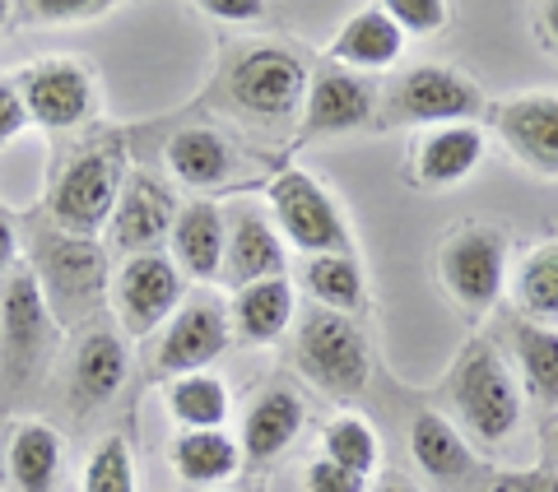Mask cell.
I'll list each match as a JSON object with an SVG mask.
<instances>
[{
    "label": "cell",
    "instance_id": "cell-1",
    "mask_svg": "<svg viewBox=\"0 0 558 492\" xmlns=\"http://www.w3.org/2000/svg\"><path fill=\"white\" fill-rule=\"evenodd\" d=\"M38 279V288L47 297L57 325H75V321H89L94 307L108 297V246L98 237H75V233H61L57 223H43L33 233V256L24 260Z\"/></svg>",
    "mask_w": 558,
    "mask_h": 492
},
{
    "label": "cell",
    "instance_id": "cell-2",
    "mask_svg": "<svg viewBox=\"0 0 558 492\" xmlns=\"http://www.w3.org/2000/svg\"><path fill=\"white\" fill-rule=\"evenodd\" d=\"M57 340H61L57 316H51L33 270L20 260L10 279H0V395L38 391Z\"/></svg>",
    "mask_w": 558,
    "mask_h": 492
},
{
    "label": "cell",
    "instance_id": "cell-3",
    "mask_svg": "<svg viewBox=\"0 0 558 492\" xmlns=\"http://www.w3.org/2000/svg\"><path fill=\"white\" fill-rule=\"evenodd\" d=\"M447 399L465 423V432L484 446L512 436L521 423V409H526L512 367L498 358V348L488 340H470L457 354V362L447 372Z\"/></svg>",
    "mask_w": 558,
    "mask_h": 492
},
{
    "label": "cell",
    "instance_id": "cell-4",
    "mask_svg": "<svg viewBox=\"0 0 558 492\" xmlns=\"http://www.w3.org/2000/svg\"><path fill=\"white\" fill-rule=\"evenodd\" d=\"M126 153H121L117 139H94V145L75 149L61 163V177L51 182L47 196V219L61 227V233L75 237H98L108 233V219L121 200V186H126Z\"/></svg>",
    "mask_w": 558,
    "mask_h": 492
},
{
    "label": "cell",
    "instance_id": "cell-5",
    "mask_svg": "<svg viewBox=\"0 0 558 492\" xmlns=\"http://www.w3.org/2000/svg\"><path fill=\"white\" fill-rule=\"evenodd\" d=\"M293 362L330 399H354L373 377V348L359 321L336 311H312L293 340Z\"/></svg>",
    "mask_w": 558,
    "mask_h": 492
},
{
    "label": "cell",
    "instance_id": "cell-6",
    "mask_svg": "<svg viewBox=\"0 0 558 492\" xmlns=\"http://www.w3.org/2000/svg\"><path fill=\"white\" fill-rule=\"evenodd\" d=\"M480 112H484V89L465 75V70L414 65L391 84L381 121H387V126L438 131V126H475Z\"/></svg>",
    "mask_w": 558,
    "mask_h": 492
},
{
    "label": "cell",
    "instance_id": "cell-7",
    "mask_svg": "<svg viewBox=\"0 0 558 492\" xmlns=\"http://www.w3.org/2000/svg\"><path fill=\"white\" fill-rule=\"evenodd\" d=\"M266 205H270V223L279 227L284 246H293L299 256H336L354 246L349 223L340 214V205L330 200V190L299 168L279 172L266 186Z\"/></svg>",
    "mask_w": 558,
    "mask_h": 492
},
{
    "label": "cell",
    "instance_id": "cell-8",
    "mask_svg": "<svg viewBox=\"0 0 558 492\" xmlns=\"http://www.w3.org/2000/svg\"><path fill=\"white\" fill-rule=\"evenodd\" d=\"M438 279L461 311L484 316L508 279V237L494 223H465L447 233L438 246Z\"/></svg>",
    "mask_w": 558,
    "mask_h": 492
},
{
    "label": "cell",
    "instance_id": "cell-9",
    "mask_svg": "<svg viewBox=\"0 0 558 492\" xmlns=\"http://www.w3.org/2000/svg\"><path fill=\"white\" fill-rule=\"evenodd\" d=\"M108 303L117 311V325L126 330V335L145 340L159 325H168L172 311L186 303V274L172 266L168 251L126 256L108 284Z\"/></svg>",
    "mask_w": 558,
    "mask_h": 492
},
{
    "label": "cell",
    "instance_id": "cell-10",
    "mask_svg": "<svg viewBox=\"0 0 558 492\" xmlns=\"http://www.w3.org/2000/svg\"><path fill=\"white\" fill-rule=\"evenodd\" d=\"M307 65L289 47H247L229 70V98L238 112L256 121H289L303 116L307 98Z\"/></svg>",
    "mask_w": 558,
    "mask_h": 492
},
{
    "label": "cell",
    "instance_id": "cell-11",
    "mask_svg": "<svg viewBox=\"0 0 558 492\" xmlns=\"http://www.w3.org/2000/svg\"><path fill=\"white\" fill-rule=\"evenodd\" d=\"M20 94H24L28 121L51 135L80 131L84 121L98 112V79H94V70L75 57L33 61L20 75Z\"/></svg>",
    "mask_w": 558,
    "mask_h": 492
},
{
    "label": "cell",
    "instance_id": "cell-12",
    "mask_svg": "<svg viewBox=\"0 0 558 492\" xmlns=\"http://www.w3.org/2000/svg\"><path fill=\"white\" fill-rule=\"evenodd\" d=\"M229 344H233L229 307L205 288L186 293V303L172 311L163 340H159V348H154V372L172 377V381L191 377V372H209V362H219Z\"/></svg>",
    "mask_w": 558,
    "mask_h": 492
},
{
    "label": "cell",
    "instance_id": "cell-13",
    "mask_svg": "<svg viewBox=\"0 0 558 492\" xmlns=\"http://www.w3.org/2000/svg\"><path fill=\"white\" fill-rule=\"evenodd\" d=\"M182 205L172 196V186L159 182L154 172H126V186H121V200L108 219V246L121 256H140V251H159L172 237V223H178Z\"/></svg>",
    "mask_w": 558,
    "mask_h": 492
},
{
    "label": "cell",
    "instance_id": "cell-14",
    "mask_svg": "<svg viewBox=\"0 0 558 492\" xmlns=\"http://www.w3.org/2000/svg\"><path fill=\"white\" fill-rule=\"evenodd\" d=\"M223 227H229V237H223V274L219 279L233 293L247 284H260V279H284L289 246L266 209L238 205L233 214H223Z\"/></svg>",
    "mask_w": 558,
    "mask_h": 492
},
{
    "label": "cell",
    "instance_id": "cell-15",
    "mask_svg": "<svg viewBox=\"0 0 558 492\" xmlns=\"http://www.w3.org/2000/svg\"><path fill=\"white\" fill-rule=\"evenodd\" d=\"M494 131L521 168L535 177H558V94H517L494 108Z\"/></svg>",
    "mask_w": 558,
    "mask_h": 492
},
{
    "label": "cell",
    "instance_id": "cell-16",
    "mask_svg": "<svg viewBox=\"0 0 558 492\" xmlns=\"http://www.w3.org/2000/svg\"><path fill=\"white\" fill-rule=\"evenodd\" d=\"M126 372H131V358L121 335L108 325H89L75 344V358H70V404L80 414L112 404L121 395V385H126Z\"/></svg>",
    "mask_w": 558,
    "mask_h": 492
},
{
    "label": "cell",
    "instance_id": "cell-17",
    "mask_svg": "<svg viewBox=\"0 0 558 492\" xmlns=\"http://www.w3.org/2000/svg\"><path fill=\"white\" fill-rule=\"evenodd\" d=\"M377 94L363 75H349V70H326L307 84L303 98V135H344L359 131L373 121Z\"/></svg>",
    "mask_w": 558,
    "mask_h": 492
},
{
    "label": "cell",
    "instance_id": "cell-18",
    "mask_svg": "<svg viewBox=\"0 0 558 492\" xmlns=\"http://www.w3.org/2000/svg\"><path fill=\"white\" fill-rule=\"evenodd\" d=\"M484 149H488V135L480 126H438V131H424L410 149V172L418 186L428 190H447L465 182L470 172L484 163Z\"/></svg>",
    "mask_w": 558,
    "mask_h": 492
},
{
    "label": "cell",
    "instance_id": "cell-19",
    "mask_svg": "<svg viewBox=\"0 0 558 492\" xmlns=\"http://www.w3.org/2000/svg\"><path fill=\"white\" fill-rule=\"evenodd\" d=\"M400 51H405V33L391 24L387 5H363L340 24V33L326 47V57L340 70H349V75H363V70L396 65Z\"/></svg>",
    "mask_w": 558,
    "mask_h": 492
},
{
    "label": "cell",
    "instance_id": "cell-20",
    "mask_svg": "<svg viewBox=\"0 0 558 492\" xmlns=\"http://www.w3.org/2000/svg\"><path fill=\"white\" fill-rule=\"evenodd\" d=\"M223 237H229V227H223V209L209 205V200H191L182 205L178 223H172V266H178L191 284H215L223 274Z\"/></svg>",
    "mask_w": 558,
    "mask_h": 492
},
{
    "label": "cell",
    "instance_id": "cell-21",
    "mask_svg": "<svg viewBox=\"0 0 558 492\" xmlns=\"http://www.w3.org/2000/svg\"><path fill=\"white\" fill-rule=\"evenodd\" d=\"M303 399L284 391V385H275V391H260L256 404L247 409V418H242V460H252V465H270L279 460L293 442H299V432H303Z\"/></svg>",
    "mask_w": 558,
    "mask_h": 492
},
{
    "label": "cell",
    "instance_id": "cell-22",
    "mask_svg": "<svg viewBox=\"0 0 558 492\" xmlns=\"http://www.w3.org/2000/svg\"><path fill=\"white\" fill-rule=\"evenodd\" d=\"M229 325L233 340L247 348L275 344L293 325V284L289 279H260V284L238 288L229 303Z\"/></svg>",
    "mask_w": 558,
    "mask_h": 492
},
{
    "label": "cell",
    "instance_id": "cell-23",
    "mask_svg": "<svg viewBox=\"0 0 558 492\" xmlns=\"http://www.w3.org/2000/svg\"><path fill=\"white\" fill-rule=\"evenodd\" d=\"M303 293L317 303V311H336V316H354L368 303V288H363V266L354 251H336V256H303L299 270Z\"/></svg>",
    "mask_w": 558,
    "mask_h": 492
},
{
    "label": "cell",
    "instance_id": "cell-24",
    "mask_svg": "<svg viewBox=\"0 0 558 492\" xmlns=\"http://www.w3.org/2000/svg\"><path fill=\"white\" fill-rule=\"evenodd\" d=\"M238 158L229 149V139L205 131V126H186L168 139V172L191 190H215L233 177Z\"/></svg>",
    "mask_w": 558,
    "mask_h": 492
},
{
    "label": "cell",
    "instance_id": "cell-25",
    "mask_svg": "<svg viewBox=\"0 0 558 492\" xmlns=\"http://www.w3.org/2000/svg\"><path fill=\"white\" fill-rule=\"evenodd\" d=\"M5 473L14 492H57L61 483V436L47 423H20L5 446Z\"/></svg>",
    "mask_w": 558,
    "mask_h": 492
},
{
    "label": "cell",
    "instance_id": "cell-26",
    "mask_svg": "<svg viewBox=\"0 0 558 492\" xmlns=\"http://www.w3.org/2000/svg\"><path fill=\"white\" fill-rule=\"evenodd\" d=\"M168 460L182 483L215 488V483H229L242 469V446L223 428L219 432H178L168 446Z\"/></svg>",
    "mask_w": 558,
    "mask_h": 492
},
{
    "label": "cell",
    "instance_id": "cell-27",
    "mask_svg": "<svg viewBox=\"0 0 558 492\" xmlns=\"http://www.w3.org/2000/svg\"><path fill=\"white\" fill-rule=\"evenodd\" d=\"M512 303L531 325L558 330V237L535 242L512 274Z\"/></svg>",
    "mask_w": 558,
    "mask_h": 492
},
{
    "label": "cell",
    "instance_id": "cell-28",
    "mask_svg": "<svg viewBox=\"0 0 558 492\" xmlns=\"http://www.w3.org/2000/svg\"><path fill=\"white\" fill-rule=\"evenodd\" d=\"M168 414L172 423L182 432H219L229 423V385H223L215 372H191V377H178L168 381Z\"/></svg>",
    "mask_w": 558,
    "mask_h": 492
},
{
    "label": "cell",
    "instance_id": "cell-29",
    "mask_svg": "<svg viewBox=\"0 0 558 492\" xmlns=\"http://www.w3.org/2000/svg\"><path fill=\"white\" fill-rule=\"evenodd\" d=\"M410 455L428 479H465L475 469V455H470L465 436L442 414H418L410 423Z\"/></svg>",
    "mask_w": 558,
    "mask_h": 492
},
{
    "label": "cell",
    "instance_id": "cell-30",
    "mask_svg": "<svg viewBox=\"0 0 558 492\" xmlns=\"http://www.w3.org/2000/svg\"><path fill=\"white\" fill-rule=\"evenodd\" d=\"M322 455L330 465L368 479V473L377 469V460H381V442H377V432L363 414H340V418H330L326 432H322Z\"/></svg>",
    "mask_w": 558,
    "mask_h": 492
},
{
    "label": "cell",
    "instance_id": "cell-31",
    "mask_svg": "<svg viewBox=\"0 0 558 492\" xmlns=\"http://www.w3.org/2000/svg\"><path fill=\"white\" fill-rule=\"evenodd\" d=\"M517 362H521V381L526 391L545 404H558V330L517 321Z\"/></svg>",
    "mask_w": 558,
    "mask_h": 492
},
{
    "label": "cell",
    "instance_id": "cell-32",
    "mask_svg": "<svg viewBox=\"0 0 558 492\" xmlns=\"http://www.w3.org/2000/svg\"><path fill=\"white\" fill-rule=\"evenodd\" d=\"M84 492H135V455L126 436H108L84 465Z\"/></svg>",
    "mask_w": 558,
    "mask_h": 492
},
{
    "label": "cell",
    "instance_id": "cell-33",
    "mask_svg": "<svg viewBox=\"0 0 558 492\" xmlns=\"http://www.w3.org/2000/svg\"><path fill=\"white\" fill-rule=\"evenodd\" d=\"M112 10L117 0H28V5H14V20L33 28H80L108 20Z\"/></svg>",
    "mask_w": 558,
    "mask_h": 492
},
{
    "label": "cell",
    "instance_id": "cell-34",
    "mask_svg": "<svg viewBox=\"0 0 558 492\" xmlns=\"http://www.w3.org/2000/svg\"><path fill=\"white\" fill-rule=\"evenodd\" d=\"M387 14L405 38H433V33L447 28L451 5L447 0H387Z\"/></svg>",
    "mask_w": 558,
    "mask_h": 492
},
{
    "label": "cell",
    "instance_id": "cell-35",
    "mask_svg": "<svg viewBox=\"0 0 558 492\" xmlns=\"http://www.w3.org/2000/svg\"><path fill=\"white\" fill-rule=\"evenodd\" d=\"M28 126H33V121H28V108H24L20 79H5V75H0V145L20 139Z\"/></svg>",
    "mask_w": 558,
    "mask_h": 492
},
{
    "label": "cell",
    "instance_id": "cell-36",
    "mask_svg": "<svg viewBox=\"0 0 558 492\" xmlns=\"http://www.w3.org/2000/svg\"><path fill=\"white\" fill-rule=\"evenodd\" d=\"M303 483H307V492H363V479H359V473H349V469H340V465H330L326 455L307 465Z\"/></svg>",
    "mask_w": 558,
    "mask_h": 492
},
{
    "label": "cell",
    "instance_id": "cell-37",
    "mask_svg": "<svg viewBox=\"0 0 558 492\" xmlns=\"http://www.w3.org/2000/svg\"><path fill=\"white\" fill-rule=\"evenodd\" d=\"M201 14L209 20H229V24H252L260 14H270L266 0H201Z\"/></svg>",
    "mask_w": 558,
    "mask_h": 492
},
{
    "label": "cell",
    "instance_id": "cell-38",
    "mask_svg": "<svg viewBox=\"0 0 558 492\" xmlns=\"http://www.w3.org/2000/svg\"><path fill=\"white\" fill-rule=\"evenodd\" d=\"M14 266H20V223L0 205V279H10Z\"/></svg>",
    "mask_w": 558,
    "mask_h": 492
},
{
    "label": "cell",
    "instance_id": "cell-39",
    "mask_svg": "<svg viewBox=\"0 0 558 492\" xmlns=\"http://www.w3.org/2000/svg\"><path fill=\"white\" fill-rule=\"evenodd\" d=\"M535 28H539V38L549 42V51H558V0L535 10Z\"/></svg>",
    "mask_w": 558,
    "mask_h": 492
},
{
    "label": "cell",
    "instance_id": "cell-40",
    "mask_svg": "<svg viewBox=\"0 0 558 492\" xmlns=\"http://www.w3.org/2000/svg\"><path fill=\"white\" fill-rule=\"evenodd\" d=\"M498 492H558V479H521V483H508Z\"/></svg>",
    "mask_w": 558,
    "mask_h": 492
},
{
    "label": "cell",
    "instance_id": "cell-41",
    "mask_svg": "<svg viewBox=\"0 0 558 492\" xmlns=\"http://www.w3.org/2000/svg\"><path fill=\"white\" fill-rule=\"evenodd\" d=\"M10 20H14V5H10V0H0V33L10 28Z\"/></svg>",
    "mask_w": 558,
    "mask_h": 492
},
{
    "label": "cell",
    "instance_id": "cell-42",
    "mask_svg": "<svg viewBox=\"0 0 558 492\" xmlns=\"http://www.w3.org/2000/svg\"><path fill=\"white\" fill-rule=\"evenodd\" d=\"M381 492H414V488H405V483H387V488H381Z\"/></svg>",
    "mask_w": 558,
    "mask_h": 492
}]
</instances>
